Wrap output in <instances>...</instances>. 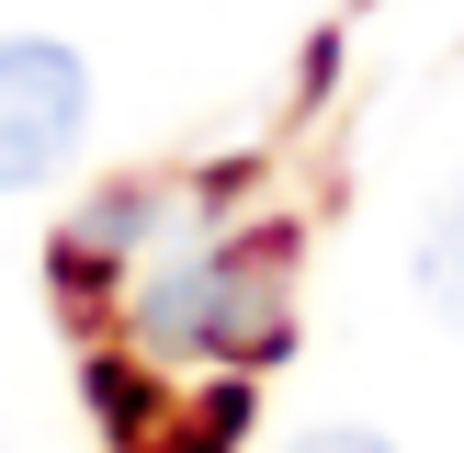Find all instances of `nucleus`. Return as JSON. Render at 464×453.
<instances>
[{
  "label": "nucleus",
  "mask_w": 464,
  "mask_h": 453,
  "mask_svg": "<svg viewBox=\"0 0 464 453\" xmlns=\"http://www.w3.org/2000/svg\"><path fill=\"white\" fill-rule=\"evenodd\" d=\"M295 453H397V442H385V430H352V419H329V430H306Z\"/></svg>",
  "instance_id": "obj_4"
},
{
  "label": "nucleus",
  "mask_w": 464,
  "mask_h": 453,
  "mask_svg": "<svg viewBox=\"0 0 464 453\" xmlns=\"http://www.w3.org/2000/svg\"><path fill=\"white\" fill-rule=\"evenodd\" d=\"M91 136V68L57 34H0V193H34Z\"/></svg>",
  "instance_id": "obj_1"
},
{
  "label": "nucleus",
  "mask_w": 464,
  "mask_h": 453,
  "mask_svg": "<svg viewBox=\"0 0 464 453\" xmlns=\"http://www.w3.org/2000/svg\"><path fill=\"white\" fill-rule=\"evenodd\" d=\"M148 340H170V352H204V362H227V352H261L272 329H284V261L272 249H216V261H181V272H159L148 284Z\"/></svg>",
  "instance_id": "obj_2"
},
{
  "label": "nucleus",
  "mask_w": 464,
  "mask_h": 453,
  "mask_svg": "<svg viewBox=\"0 0 464 453\" xmlns=\"http://www.w3.org/2000/svg\"><path fill=\"white\" fill-rule=\"evenodd\" d=\"M420 294H430V317L464 340V181L430 204V226H420Z\"/></svg>",
  "instance_id": "obj_3"
}]
</instances>
